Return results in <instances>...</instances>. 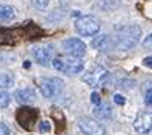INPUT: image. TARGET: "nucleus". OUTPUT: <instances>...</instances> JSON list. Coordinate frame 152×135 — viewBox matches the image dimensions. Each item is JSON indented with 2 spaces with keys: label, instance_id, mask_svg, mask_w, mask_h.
I'll use <instances>...</instances> for the list:
<instances>
[{
  "label": "nucleus",
  "instance_id": "nucleus-1",
  "mask_svg": "<svg viewBox=\"0 0 152 135\" xmlns=\"http://www.w3.org/2000/svg\"><path fill=\"white\" fill-rule=\"evenodd\" d=\"M141 34H143V31L137 25L124 26V28H121L117 34H115L114 46L118 48L120 51H128V49L134 48L140 42Z\"/></svg>",
  "mask_w": 152,
  "mask_h": 135
},
{
  "label": "nucleus",
  "instance_id": "nucleus-2",
  "mask_svg": "<svg viewBox=\"0 0 152 135\" xmlns=\"http://www.w3.org/2000/svg\"><path fill=\"white\" fill-rule=\"evenodd\" d=\"M52 68L58 72L75 75L80 74L85 68V61L80 57H72V55H58L52 58Z\"/></svg>",
  "mask_w": 152,
  "mask_h": 135
},
{
  "label": "nucleus",
  "instance_id": "nucleus-3",
  "mask_svg": "<svg viewBox=\"0 0 152 135\" xmlns=\"http://www.w3.org/2000/svg\"><path fill=\"white\" fill-rule=\"evenodd\" d=\"M74 28L80 37H94L100 31V22L94 15H82L75 20Z\"/></svg>",
  "mask_w": 152,
  "mask_h": 135
},
{
  "label": "nucleus",
  "instance_id": "nucleus-4",
  "mask_svg": "<svg viewBox=\"0 0 152 135\" xmlns=\"http://www.w3.org/2000/svg\"><path fill=\"white\" fill-rule=\"evenodd\" d=\"M63 80L57 77H45L39 80V89L45 98H56L63 91Z\"/></svg>",
  "mask_w": 152,
  "mask_h": 135
},
{
  "label": "nucleus",
  "instance_id": "nucleus-5",
  "mask_svg": "<svg viewBox=\"0 0 152 135\" xmlns=\"http://www.w3.org/2000/svg\"><path fill=\"white\" fill-rule=\"evenodd\" d=\"M108 78H109V72L103 66H94L82 75V80L91 88H100L106 85Z\"/></svg>",
  "mask_w": 152,
  "mask_h": 135
},
{
  "label": "nucleus",
  "instance_id": "nucleus-6",
  "mask_svg": "<svg viewBox=\"0 0 152 135\" xmlns=\"http://www.w3.org/2000/svg\"><path fill=\"white\" fill-rule=\"evenodd\" d=\"M77 126L83 135H106L104 126L91 117H80L77 120Z\"/></svg>",
  "mask_w": 152,
  "mask_h": 135
},
{
  "label": "nucleus",
  "instance_id": "nucleus-7",
  "mask_svg": "<svg viewBox=\"0 0 152 135\" xmlns=\"http://www.w3.org/2000/svg\"><path fill=\"white\" fill-rule=\"evenodd\" d=\"M39 118V112L37 109H34V107H29V106H23L20 107L19 111L15 114V120L19 123L23 129L26 131H31L34 128L35 121Z\"/></svg>",
  "mask_w": 152,
  "mask_h": 135
},
{
  "label": "nucleus",
  "instance_id": "nucleus-8",
  "mask_svg": "<svg viewBox=\"0 0 152 135\" xmlns=\"http://www.w3.org/2000/svg\"><path fill=\"white\" fill-rule=\"evenodd\" d=\"M61 45H63V49H65V52L68 54V55L82 58L86 54V45L83 43V40H80V39H75V37L66 39Z\"/></svg>",
  "mask_w": 152,
  "mask_h": 135
},
{
  "label": "nucleus",
  "instance_id": "nucleus-9",
  "mask_svg": "<svg viewBox=\"0 0 152 135\" xmlns=\"http://www.w3.org/2000/svg\"><path fill=\"white\" fill-rule=\"evenodd\" d=\"M134 129L140 135H146L152 131V112H140L134 120Z\"/></svg>",
  "mask_w": 152,
  "mask_h": 135
},
{
  "label": "nucleus",
  "instance_id": "nucleus-10",
  "mask_svg": "<svg viewBox=\"0 0 152 135\" xmlns=\"http://www.w3.org/2000/svg\"><path fill=\"white\" fill-rule=\"evenodd\" d=\"M32 57L40 66H48L52 63V51L48 46H35L32 49Z\"/></svg>",
  "mask_w": 152,
  "mask_h": 135
},
{
  "label": "nucleus",
  "instance_id": "nucleus-11",
  "mask_svg": "<svg viewBox=\"0 0 152 135\" xmlns=\"http://www.w3.org/2000/svg\"><path fill=\"white\" fill-rule=\"evenodd\" d=\"M14 98L17 103H20L23 106L29 104L35 100V91L32 88H22V89H17L14 92Z\"/></svg>",
  "mask_w": 152,
  "mask_h": 135
},
{
  "label": "nucleus",
  "instance_id": "nucleus-12",
  "mask_svg": "<svg viewBox=\"0 0 152 135\" xmlns=\"http://www.w3.org/2000/svg\"><path fill=\"white\" fill-rule=\"evenodd\" d=\"M92 114H94L95 118H98V120H111L112 115H114V111H112V107H111L109 103L102 101L100 104H95Z\"/></svg>",
  "mask_w": 152,
  "mask_h": 135
},
{
  "label": "nucleus",
  "instance_id": "nucleus-13",
  "mask_svg": "<svg viewBox=\"0 0 152 135\" xmlns=\"http://www.w3.org/2000/svg\"><path fill=\"white\" fill-rule=\"evenodd\" d=\"M15 9L11 5H0V23H6L15 19Z\"/></svg>",
  "mask_w": 152,
  "mask_h": 135
},
{
  "label": "nucleus",
  "instance_id": "nucleus-14",
  "mask_svg": "<svg viewBox=\"0 0 152 135\" xmlns=\"http://www.w3.org/2000/svg\"><path fill=\"white\" fill-rule=\"evenodd\" d=\"M14 82H15V78H14V75L11 72H2L0 74V89L6 91V89L12 88Z\"/></svg>",
  "mask_w": 152,
  "mask_h": 135
},
{
  "label": "nucleus",
  "instance_id": "nucleus-15",
  "mask_svg": "<svg viewBox=\"0 0 152 135\" xmlns=\"http://www.w3.org/2000/svg\"><path fill=\"white\" fill-rule=\"evenodd\" d=\"M141 91H143V97H145V104L152 106V80H148V82L141 85Z\"/></svg>",
  "mask_w": 152,
  "mask_h": 135
},
{
  "label": "nucleus",
  "instance_id": "nucleus-16",
  "mask_svg": "<svg viewBox=\"0 0 152 135\" xmlns=\"http://www.w3.org/2000/svg\"><path fill=\"white\" fill-rule=\"evenodd\" d=\"M108 43H109V35H98V37H94L92 39L91 46L94 49L102 51V49H104L106 46H108Z\"/></svg>",
  "mask_w": 152,
  "mask_h": 135
},
{
  "label": "nucleus",
  "instance_id": "nucleus-17",
  "mask_svg": "<svg viewBox=\"0 0 152 135\" xmlns=\"http://www.w3.org/2000/svg\"><path fill=\"white\" fill-rule=\"evenodd\" d=\"M11 103V95L6 91H0V109H5Z\"/></svg>",
  "mask_w": 152,
  "mask_h": 135
},
{
  "label": "nucleus",
  "instance_id": "nucleus-18",
  "mask_svg": "<svg viewBox=\"0 0 152 135\" xmlns=\"http://www.w3.org/2000/svg\"><path fill=\"white\" fill-rule=\"evenodd\" d=\"M31 3L34 8H37V9H45V8H48V5L51 3V0H31Z\"/></svg>",
  "mask_w": 152,
  "mask_h": 135
},
{
  "label": "nucleus",
  "instance_id": "nucleus-19",
  "mask_svg": "<svg viewBox=\"0 0 152 135\" xmlns=\"http://www.w3.org/2000/svg\"><path fill=\"white\" fill-rule=\"evenodd\" d=\"M120 86H121V89H124V91H126V89L131 91V89H134L137 86V82L135 80H123V82L120 83Z\"/></svg>",
  "mask_w": 152,
  "mask_h": 135
},
{
  "label": "nucleus",
  "instance_id": "nucleus-20",
  "mask_svg": "<svg viewBox=\"0 0 152 135\" xmlns=\"http://www.w3.org/2000/svg\"><path fill=\"white\" fill-rule=\"evenodd\" d=\"M39 131H40L42 134L49 132V131H51V124H49V121H42V123L39 124Z\"/></svg>",
  "mask_w": 152,
  "mask_h": 135
},
{
  "label": "nucleus",
  "instance_id": "nucleus-21",
  "mask_svg": "<svg viewBox=\"0 0 152 135\" xmlns=\"http://www.w3.org/2000/svg\"><path fill=\"white\" fill-rule=\"evenodd\" d=\"M91 101H92L94 104H100V103H102L100 94H98V92H92V94H91Z\"/></svg>",
  "mask_w": 152,
  "mask_h": 135
},
{
  "label": "nucleus",
  "instance_id": "nucleus-22",
  "mask_svg": "<svg viewBox=\"0 0 152 135\" xmlns=\"http://www.w3.org/2000/svg\"><path fill=\"white\" fill-rule=\"evenodd\" d=\"M0 135H11L10 128H8L5 123H0Z\"/></svg>",
  "mask_w": 152,
  "mask_h": 135
},
{
  "label": "nucleus",
  "instance_id": "nucleus-23",
  "mask_svg": "<svg viewBox=\"0 0 152 135\" xmlns=\"http://www.w3.org/2000/svg\"><path fill=\"white\" fill-rule=\"evenodd\" d=\"M114 103H115V104L123 106V104H124V97H123V95H120V94H115V95H114Z\"/></svg>",
  "mask_w": 152,
  "mask_h": 135
},
{
  "label": "nucleus",
  "instance_id": "nucleus-24",
  "mask_svg": "<svg viewBox=\"0 0 152 135\" xmlns=\"http://www.w3.org/2000/svg\"><path fill=\"white\" fill-rule=\"evenodd\" d=\"M143 46L145 48H152V32L148 35V37H145V40H143Z\"/></svg>",
  "mask_w": 152,
  "mask_h": 135
},
{
  "label": "nucleus",
  "instance_id": "nucleus-25",
  "mask_svg": "<svg viewBox=\"0 0 152 135\" xmlns=\"http://www.w3.org/2000/svg\"><path fill=\"white\" fill-rule=\"evenodd\" d=\"M143 65H145L146 68H152V55L151 57H146L145 60H143Z\"/></svg>",
  "mask_w": 152,
  "mask_h": 135
}]
</instances>
